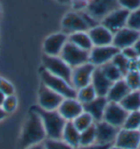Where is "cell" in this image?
Returning a JSON list of instances; mask_svg holds the SVG:
<instances>
[{"label": "cell", "instance_id": "cell-1", "mask_svg": "<svg viewBox=\"0 0 140 149\" xmlns=\"http://www.w3.org/2000/svg\"><path fill=\"white\" fill-rule=\"evenodd\" d=\"M46 138V132L43 125L42 118L36 112L31 109L22 130L19 149H25L30 146L43 143Z\"/></svg>", "mask_w": 140, "mask_h": 149}, {"label": "cell", "instance_id": "cell-2", "mask_svg": "<svg viewBox=\"0 0 140 149\" xmlns=\"http://www.w3.org/2000/svg\"><path fill=\"white\" fill-rule=\"evenodd\" d=\"M98 23L100 22L92 18L85 10H73L65 14L64 19L61 20V29L62 32L69 35L76 32H87Z\"/></svg>", "mask_w": 140, "mask_h": 149}, {"label": "cell", "instance_id": "cell-3", "mask_svg": "<svg viewBox=\"0 0 140 149\" xmlns=\"http://www.w3.org/2000/svg\"><path fill=\"white\" fill-rule=\"evenodd\" d=\"M32 110L36 112L42 118L47 138L61 139L62 130H64V127H65L67 121L59 114V112L57 110H53V111L44 110L40 105L38 107H33Z\"/></svg>", "mask_w": 140, "mask_h": 149}, {"label": "cell", "instance_id": "cell-4", "mask_svg": "<svg viewBox=\"0 0 140 149\" xmlns=\"http://www.w3.org/2000/svg\"><path fill=\"white\" fill-rule=\"evenodd\" d=\"M41 78H42V82L46 87L54 90L55 92L59 93L64 98L77 99V89L73 88L69 82H67L62 78L51 74L45 68H43L41 71Z\"/></svg>", "mask_w": 140, "mask_h": 149}, {"label": "cell", "instance_id": "cell-5", "mask_svg": "<svg viewBox=\"0 0 140 149\" xmlns=\"http://www.w3.org/2000/svg\"><path fill=\"white\" fill-rule=\"evenodd\" d=\"M43 65L47 71H49L51 74H55L57 77H60L71 84L72 68L60 56H48L44 54L43 55Z\"/></svg>", "mask_w": 140, "mask_h": 149}, {"label": "cell", "instance_id": "cell-6", "mask_svg": "<svg viewBox=\"0 0 140 149\" xmlns=\"http://www.w3.org/2000/svg\"><path fill=\"white\" fill-rule=\"evenodd\" d=\"M59 56L71 68H75L77 66H80L89 61L90 52L76 46L75 44H72L68 41L65 44Z\"/></svg>", "mask_w": 140, "mask_h": 149}, {"label": "cell", "instance_id": "cell-7", "mask_svg": "<svg viewBox=\"0 0 140 149\" xmlns=\"http://www.w3.org/2000/svg\"><path fill=\"white\" fill-rule=\"evenodd\" d=\"M118 7V0H90L85 11L98 22H101L108 13Z\"/></svg>", "mask_w": 140, "mask_h": 149}, {"label": "cell", "instance_id": "cell-8", "mask_svg": "<svg viewBox=\"0 0 140 149\" xmlns=\"http://www.w3.org/2000/svg\"><path fill=\"white\" fill-rule=\"evenodd\" d=\"M128 15H129V11L118 7L111 13H108L100 23L104 25L106 29H108L113 34H115L117 31L127 26Z\"/></svg>", "mask_w": 140, "mask_h": 149}, {"label": "cell", "instance_id": "cell-9", "mask_svg": "<svg viewBox=\"0 0 140 149\" xmlns=\"http://www.w3.org/2000/svg\"><path fill=\"white\" fill-rule=\"evenodd\" d=\"M94 69H95V66L91 64L90 61L72 68V74H71L72 87L78 90V89L91 84Z\"/></svg>", "mask_w": 140, "mask_h": 149}, {"label": "cell", "instance_id": "cell-10", "mask_svg": "<svg viewBox=\"0 0 140 149\" xmlns=\"http://www.w3.org/2000/svg\"><path fill=\"white\" fill-rule=\"evenodd\" d=\"M119 49L114 45H105V46H93L90 51L89 61L93 64L95 67L106 64L108 61H112L114 56L119 53Z\"/></svg>", "mask_w": 140, "mask_h": 149}, {"label": "cell", "instance_id": "cell-11", "mask_svg": "<svg viewBox=\"0 0 140 149\" xmlns=\"http://www.w3.org/2000/svg\"><path fill=\"white\" fill-rule=\"evenodd\" d=\"M127 115L128 112L121 107V103L108 102L104 111L103 121L107 122L111 125L116 126L118 128H121L126 121Z\"/></svg>", "mask_w": 140, "mask_h": 149}, {"label": "cell", "instance_id": "cell-12", "mask_svg": "<svg viewBox=\"0 0 140 149\" xmlns=\"http://www.w3.org/2000/svg\"><path fill=\"white\" fill-rule=\"evenodd\" d=\"M64 99L65 98L59 93L55 92L54 90H51L44 84H42L38 91V102L42 109L48 110V111L57 110Z\"/></svg>", "mask_w": 140, "mask_h": 149}, {"label": "cell", "instance_id": "cell-13", "mask_svg": "<svg viewBox=\"0 0 140 149\" xmlns=\"http://www.w3.org/2000/svg\"><path fill=\"white\" fill-rule=\"evenodd\" d=\"M114 145L123 149H138L140 146V133L138 130L119 128Z\"/></svg>", "mask_w": 140, "mask_h": 149}, {"label": "cell", "instance_id": "cell-14", "mask_svg": "<svg viewBox=\"0 0 140 149\" xmlns=\"http://www.w3.org/2000/svg\"><path fill=\"white\" fill-rule=\"evenodd\" d=\"M118 130H119L118 127L111 125L110 123L103 120L100 122H95V132H96L95 143L114 145Z\"/></svg>", "mask_w": 140, "mask_h": 149}, {"label": "cell", "instance_id": "cell-15", "mask_svg": "<svg viewBox=\"0 0 140 149\" xmlns=\"http://www.w3.org/2000/svg\"><path fill=\"white\" fill-rule=\"evenodd\" d=\"M140 38V32L136 31L134 29L125 26L121 30L117 31L113 36V45L117 47L119 51L123 48L129 46H134L138 40Z\"/></svg>", "mask_w": 140, "mask_h": 149}, {"label": "cell", "instance_id": "cell-16", "mask_svg": "<svg viewBox=\"0 0 140 149\" xmlns=\"http://www.w3.org/2000/svg\"><path fill=\"white\" fill-rule=\"evenodd\" d=\"M68 42V35L64 32L54 33L44 41V54L48 56H59L65 44Z\"/></svg>", "mask_w": 140, "mask_h": 149}, {"label": "cell", "instance_id": "cell-17", "mask_svg": "<svg viewBox=\"0 0 140 149\" xmlns=\"http://www.w3.org/2000/svg\"><path fill=\"white\" fill-rule=\"evenodd\" d=\"M57 111L66 121H73L79 114L83 112V105L76 98H65Z\"/></svg>", "mask_w": 140, "mask_h": 149}, {"label": "cell", "instance_id": "cell-18", "mask_svg": "<svg viewBox=\"0 0 140 149\" xmlns=\"http://www.w3.org/2000/svg\"><path fill=\"white\" fill-rule=\"evenodd\" d=\"M88 33H89L93 46H105V45H112L113 44L114 34L101 23L91 28L88 31Z\"/></svg>", "mask_w": 140, "mask_h": 149}, {"label": "cell", "instance_id": "cell-19", "mask_svg": "<svg viewBox=\"0 0 140 149\" xmlns=\"http://www.w3.org/2000/svg\"><path fill=\"white\" fill-rule=\"evenodd\" d=\"M108 100L106 97H101L98 95L92 101L82 104L83 105V111L89 113L91 116L93 117L94 122H100L103 120V115H104V111L105 107L107 105Z\"/></svg>", "mask_w": 140, "mask_h": 149}, {"label": "cell", "instance_id": "cell-20", "mask_svg": "<svg viewBox=\"0 0 140 149\" xmlns=\"http://www.w3.org/2000/svg\"><path fill=\"white\" fill-rule=\"evenodd\" d=\"M112 81L108 79L105 74H103L100 67H95V69L92 74V79H91V84L93 86L94 90L98 95L101 97H106L108 90L112 86Z\"/></svg>", "mask_w": 140, "mask_h": 149}, {"label": "cell", "instance_id": "cell-21", "mask_svg": "<svg viewBox=\"0 0 140 149\" xmlns=\"http://www.w3.org/2000/svg\"><path fill=\"white\" fill-rule=\"evenodd\" d=\"M129 91H130V89L127 86L125 79L123 78V79H119L115 82H113L107 94H106V98H107L108 102L119 103L129 93Z\"/></svg>", "mask_w": 140, "mask_h": 149}, {"label": "cell", "instance_id": "cell-22", "mask_svg": "<svg viewBox=\"0 0 140 149\" xmlns=\"http://www.w3.org/2000/svg\"><path fill=\"white\" fill-rule=\"evenodd\" d=\"M61 139L75 149L80 146V132L76 128L72 121H67L62 130Z\"/></svg>", "mask_w": 140, "mask_h": 149}, {"label": "cell", "instance_id": "cell-23", "mask_svg": "<svg viewBox=\"0 0 140 149\" xmlns=\"http://www.w3.org/2000/svg\"><path fill=\"white\" fill-rule=\"evenodd\" d=\"M68 41L72 44H75L76 46L80 47L82 49H85V51L90 52L93 47V44H92V41L90 38L88 31L87 32H76L72 33V34H69L68 35Z\"/></svg>", "mask_w": 140, "mask_h": 149}, {"label": "cell", "instance_id": "cell-24", "mask_svg": "<svg viewBox=\"0 0 140 149\" xmlns=\"http://www.w3.org/2000/svg\"><path fill=\"white\" fill-rule=\"evenodd\" d=\"M121 105L127 112L140 110V90H130L129 93L121 100Z\"/></svg>", "mask_w": 140, "mask_h": 149}, {"label": "cell", "instance_id": "cell-25", "mask_svg": "<svg viewBox=\"0 0 140 149\" xmlns=\"http://www.w3.org/2000/svg\"><path fill=\"white\" fill-rule=\"evenodd\" d=\"M96 97H98V94H96L93 86L91 84L77 90V100L82 104H85V103L92 101Z\"/></svg>", "mask_w": 140, "mask_h": 149}, {"label": "cell", "instance_id": "cell-26", "mask_svg": "<svg viewBox=\"0 0 140 149\" xmlns=\"http://www.w3.org/2000/svg\"><path fill=\"white\" fill-rule=\"evenodd\" d=\"M100 68H101V70L103 71V74H105L112 82H115L117 80L124 78V76H123V74L121 72V70L118 69L112 61H108L106 64L100 66Z\"/></svg>", "mask_w": 140, "mask_h": 149}, {"label": "cell", "instance_id": "cell-27", "mask_svg": "<svg viewBox=\"0 0 140 149\" xmlns=\"http://www.w3.org/2000/svg\"><path fill=\"white\" fill-rule=\"evenodd\" d=\"M73 123V125L76 126V128L79 130V132H82L84 130L85 128H88L89 126H91L92 124H94L95 122H94L93 117L90 115L89 113H87V112H82L81 114H79L78 116L76 117L75 120L72 121Z\"/></svg>", "mask_w": 140, "mask_h": 149}, {"label": "cell", "instance_id": "cell-28", "mask_svg": "<svg viewBox=\"0 0 140 149\" xmlns=\"http://www.w3.org/2000/svg\"><path fill=\"white\" fill-rule=\"evenodd\" d=\"M95 137H96V132H95V123H94L88 128L80 132V146H88V145L94 144Z\"/></svg>", "mask_w": 140, "mask_h": 149}, {"label": "cell", "instance_id": "cell-29", "mask_svg": "<svg viewBox=\"0 0 140 149\" xmlns=\"http://www.w3.org/2000/svg\"><path fill=\"white\" fill-rule=\"evenodd\" d=\"M124 79L130 90H140V72L138 69L129 70L124 76Z\"/></svg>", "mask_w": 140, "mask_h": 149}, {"label": "cell", "instance_id": "cell-30", "mask_svg": "<svg viewBox=\"0 0 140 149\" xmlns=\"http://www.w3.org/2000/svg\"><path fill=\"white\" fill-rule=\"evenodd\" d=\"M112 63L116 66L118 69L121 70V72L123 74V76H125V74L129 71V68H130V61L127 59L121 52L117 53L116 55L114 56V58L112 59Z\"/></svg>", "mask_w": 140, "mask_h": 149}, {"label": "cell", "instance_id": "cell-31", "mask_svg": "<svg viewBox=\"0 0 140 149\" xmlns=\"http://www.w3.org/2000/svg\"><path fill=\"white\" fill-rule=\"evenodd\" d=\"M140 127V110L139 111L128 112L126 121L123 125V128L127 130H138Z\"/></svg>", "mask_w": 140, "mask_h": 149}, {"label": "cell", "instance_id": "cell-32", "mask_svg": "<svg viewBox=\"0 0 140 149\" xmlns=\"http://www.w3.org/2000/svg\"><path fill=\"white\" fill-rule=\"evenodd\" d=\"M127 26L140 32V7L138 9L129 12L128 20H127Z\"/></svg>", "mask_w": 140, "mask_h": 149}, {"label": "cell", "instance_id": "cell-33", "mask_svg": "<svg viewBox=\"0 0 140 149\" xmlns=\"http://www.w3.org/2000/svg\"><path fill=\"white\" fill-rule=\"evenodd\" d=\"M45 145V149H75L73 147H71L70 145L66 144L64 140L61 139H51L47 138L44 141Z\"/></svg>", "mask_w": 140, "mask_h": 149}, {"label": "cell", "instance_id": "cell-34", "mask_svg": "<svg viewBox=\"0 0 140 149\" xmlns=\"http://www.w3.org/2000/svg\"><path fill=\"white\" fill-rule=\"evenodd\" d=\"M17 105H18V99L12 94V95H6L5 100L1 104V107L9 114L17 109Z\"/></svg>", "mask_w": 140, "mask_h": 149}, {"label": "cell", "instance_id": "cell-35", "mask_svg": "<svg viewBox=\"0 0 140 149\" xmlns=\"http://www.w3.org/2000/svg\"><path fill=\"white\" fill-rule=\"evenodd\" d=\"M118 5L121 8L131 12L140 7V0H118Z\"/></svg>", "mask_w": 140, "mask_h": 149}, {"label": "cell", "instance_id": "cell-36", "mask_svg": "<svg viewBox=\"0 0 140 149\" xmlns=\"http://www.w3.org/2000/svg\"><path fill=\"white\" fill-rule=\"evenodd\" d=\"M0 91L5 95H12L14 93V88L12 84L9 82L8 80L0 78Z\"/></svg>", "mask_w": 140, "mask_h": 149}, {"label": "cell", "instance_id": "cell-37", "mask_svg": "<svg viewBox=\"0 0 140 149\" xmlns=\"http://www.w3.org/2000/svg\"><path fill=\"white\" fill-rule=\"evenodd\" d=\"M121 53L123 55L126 57L127 59H129V61H137L138 59V54H137V52L136 49L134 48V46H129V47H126V48H123L121 49Z\"/></svg>", "mask_w": 140, "mask_h": 149}, {"label": "cell", "instance_id": "cell-38", "mask_svg": "<svg viewBox=\"0 0 140 149\" xmlns=\"http://www.w3.org/2000/svg\"><path fill=\"white\" fill-rule=\"evenodd\" d=\"M89 1L90 0H71L70 5L72 6L73 10L76 11H82V10H85Z\"/></svg>", "mask_w": 140, "mask_h": 149}, {"label": "cell", "instance_id": "cell-39", "mask_svg": "<svg viewBox=\"0 0 140 149\" xmlns=\"http://www.w3.org/2000/svg\"><path fill=\"white\" fill-rule=\"evenodd\" d=\"M111 146H112V145L94 143V144L88 145V146H79L78 148H76V149H108Z\"/></svg>", "mask_w": 140, "mask_h": 149}, {"label": "cell", "instance_id": "cell-40", "mask_svg": "<svg viewBox=\"0 0 140 149\" xmlns=\"http://www.w3.org/2000/svg\"><path fill=\"white\" fill-rule=\"evenodd\" d=\"M25 149H45V145H44V143H40V144L30 146V147H28V148Z\"/></svg>", "mask_w": 140, "mask_h": 149}, {"label": "cell", "instance_id": "cell-41", "mask_svg": "<svg viewBox=\"0 0 140 149\" xmlns=\"http://www.w3.org/2000/svg\"><path fill=\"white\" fill-rule=\"evenodd\" d=\"M134 48L136 49V52H137L138 56H140V38L135 43V44H134Z\"/></svg>", "mask_w": 140, "mask_h": 149}, {"label": "cell", "instance_id": "cell-42", "mask_svg": "<svg viewBox=\"0 0 140 149\" xmlns=\"http://www.w3.org/2000/svg\"><path fill=\"white\" fill-rule=\"evenodd\" d=\"M7 115H8V113H7V112H6L5 110L2 109V107H0V121H1V120H3V118L7 116Z\"/></svg>", "mask_w": 140, "mask_h": 149}, {"label": "cell", "instance_id": "cell-43", "mask_svg": "<svg viewBox=\"0 0 140 149\" xmlns=\"http://www.w3.org/2000/svg\"><path fill=\"white\" fill-rule=\"evenodd\" d=\"M57 1L60 3H64V5H70V2H71V0H57Z\"/></svg>", "mask_w": 140, "mask_h": 149}, {"label": "cell", "instance_id": "cell-44", "mask_svg": "<svg viewBox=\"0 0 140 149\" xmlns=\"http://www.w3.org/2000/svg\"><path fill=\"white\" fill-rule=\"evenodd\" d=\"M108 149H123V148H121V147H118V146H116V145H112L111 147Z\"/></svg>", "mask_w": 140, "mask_h": 149}, {"label": "cell", "instance_id": "cell-45", "mask_svg": "<svg viewBox=\"0 0 140 149\" xmlns=\"http://www.w3.org/2000/svg\"><path fill=\"white\" fill-rule=\"evenodd\" d=\"M137 68H138V70H140V56L137 59Z\"/></svg>", "mask_w": 140, "mask_h": 149}, {"label": "cell", "instance_id": "cell-46", "mask_svg": "<svg viewBox=\"0 0 140 149\" xmlns=\"http://www.w3.org/2000/svg\"><path fill=\"white\" fill-rule=\"evenodd\" d=\"M138 130H139V133H140V127H139V128H138Z\"/></svg>", "mask_w": 140, "mask_h": 149}, {"label": "cell", "instance_id": "cell-47", "mask_svg": "<svg viewBox=\"0 0 140 149\" xmlns=\"http://www.w3.org/2000/svg\"><path fill=\"white\" fill-rule=\"evenodd\" d=\"M138 149H140V146H139V148H138Z\"/></svg>", "mask_w": 140, "mask_h": 149}, {"label": "cell", "instance_id": "cell-48", "mask_svg": "<svg viewBox=\"0 0 140 149\" xmlns=\"http://www.w3.org/2000/svg\"><path fill=\"white\" fill-rule=\"evenodd\" d=\"M139 72H140V70H139Z\"/></svg>", "mask_w": 140, "mask_h": 149}]
</instances>
